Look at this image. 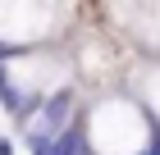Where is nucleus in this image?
Instances as JSON below:
<instances>
[{
    "instance_id": "nucleus-1",
    "label": "nucleus",
    "mask_w": 160,
    "mask_h": 155,
    "mask_svg": "<svg viewBox=\"0 0 160 155\" xmlns=\"http://www.w3.org/2000/svg\"><path fill=\"white\" fill-rule=\"evenodd\" d=\"M87 146L92 155H147L156 146L160 128L147 119V109L133 96H105L87 114Z\"/></svg>"
},
{
    "instance_id": "nucleus-2",
    "label": "nucleus",
    "mask_w": 160,
    "mask_h": 155,
    "mask_svg": "<svg viewBox=\"0 0 160 155\" xmlns=\"http://www.w3.org/2000/svg\"><path fill=\"white\" fill-rule=\"evenodd\" d=\"M73 128V91H55V96H46L37 105V114L23 123V137H64V132Z\"/></svg>"
},
{
    "instance_id": "nucleus-3",
    "label": "nucleus",
    "mask_w": 160,
    "mask_h": 155,
    "mask_svg": "<svg viewBox=\"0 0 160 155\" xmlns=\"http://www.w3.org/2000/svg\"><path fill=\"white\" fill-rule=\"evenodd\" d=\"M128 91H133V100L142 109H147V119L160 128V60L151 64H137L133 78H128Z\"/></svg>"
},
{
    "instance_id": "nucleus-4",
    "label": "nucleus",
    "mask_w": 160,
    "mask_h": 155,
    "mask_svg": "<svg viewBox=\"0 0 160 155\" xmlns=\"http://www.w3.org/2000/svg\"><path fill=\"white\" fill-rule=\"evenodd\" d=\"M23 151H28V155H60L50 137H23Z\"/></svg>"
},
{
    "instance_id": "nucleus-5",
    "label": "nucleus",
    "mask_w": 160,
    "mask_h": 155,
    "mask_svg": "<svg viewBox=\"0 0 160 155\" xmlns=\"http://www.w3.org/2000/svg\"><path fill=\"white\" fill-rule=\"evenodd\" d=\"M0 155H14V137H0Z\"/></svg>"
}]
</instances>
